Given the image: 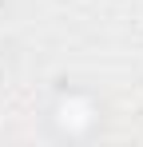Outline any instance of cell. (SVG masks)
Listing matches in <instances>:
<instances>
[{"instance_id": "cell-1", "label": "cell", "mask_w": 143, "mask_h": 147, "mask_svg": "<svg viewBox=\"0 0 143 147\" xmlns=\"http://www.w3.org/2000/svg\"><path fill=\"white\" fill-rule=\"evenodd\" d=\"M60 123H64L68 131H84V127L92 123V103H88V99H64V103H60Z\"/></svg>"}]
</instances>
